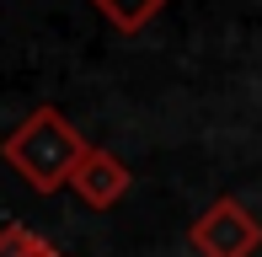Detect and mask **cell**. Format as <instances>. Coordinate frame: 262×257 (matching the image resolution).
I'll use <instances>...</instances> for the list:
<instances>
[{"label":"cell","instance_id":"5b68a950","mask_svg":"<svg viewBox=\"0 0 262 257\" xmlns=\"http://www.w3.org/2000/svg\"><path fill=\"white\" fill-rule=\"evenodd\" d=\"M0 257H64L54 252L43 236H32L27 225H0Z\"/></svg>","mask_w":262,"mask_h":257},{"label":"cell","instance_id":"6da1fadb","mask_svg":"<svg viewBox=\"0 0 262 257\" xmlns=\"http://www.w3.org/2000/svg\"><path fill=\"white\" fill-rule=\"evenodd\" d=\"M86 150H91L86 134L59 108H32L27 118L6 134L0 156H6V166L16 172L32 193H59V188L75 182V166L86 161Z\"/></svg>","mask_w":262,"mask_h":257},{"label":"cell","instance_id":"7a4b0ae2","mask_svg":"<svg viewBox=\"0 0 262 257\" xmlns=\"http://www.w3.org/2000/svg\"><path fill=\"white\" fill-rule=\"evenodd\" d=\"M187 247L198 257H257L262 220L241 204V198H214L204 215L187 225Z\"/></svg>","mask_w":262,"mask_h":257},{"label":"cell","instance_id":"277c9868","mask_svg":"<svg viewBox=\"0 0 262 257\" xmlns=\"http://www.w3.org/2000/svg\"><path fill=\"white\" fill-rule=\"evenodd\" d=\"M91 6H97L102 22H113L118 32H145L166 0H91Z\"/></svg>","mask_w":262,"mask_h":257},{"label":"cell","instance_id":"3957f363","mask_svg":"<svg viewBox=\"0 0 262 257\" xmlns=\"http://www.w3.org/2000/svg\"><path fill=\"white\" fill-rule=\"evenodd\" d=\"M128 182H134V172H128L113 150H97V145H91L86 161L75 166V182H70V188H75V198H86L91 209H113L118 198L128 193Z\"/></svg>","mask_w":262,"mask_h":257}]
</instances>
